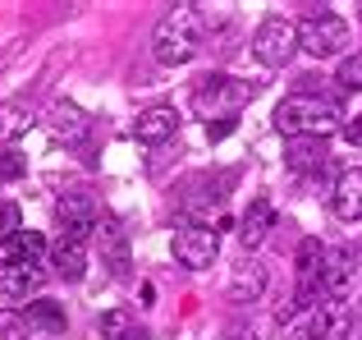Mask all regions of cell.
<instances>
[{"mask_svg":"<svg viewBox=\"0 0 362 340\" xmlns=\"http://www.w3.org/2000/svg\"><path fill=\"white\" fill-rule=\"evenodd\" d=\"M271 225H275V207L266 203V198H252V203H247V212H243V221H239L243 249H257V244L271 234Z\"/></svg>","mask_w":362,"mask_h":340,"instance_id":"cell-16","label":"cell"},{"mask_svg":"<svg viewBox=\"0 0 362 340\" xmlns=\"http://www.w3.org/2000/svg\"><path fill=\"white\" fill-rule=\"evenodd\" d=\"M18 221H23V216H18V203H0V249L18 234Z\"/></svg>","mask_w":362,"mask_h":340,"instance_id":"cell-24","label":"cell"},{"mask_svg":"<svg viewBox=\"0 0 362 340\" xmlns=\"http://www.w3.org/2000/svg\"><path fill=\"white\" fill-rule=\"evenodd\" d=\"M344 88H362V55H349L344 64H339V74H335Z\"/></svg>","mask_w":362,"mask_h":340,"instance_id":"cell-26","label":"cell"},{"mask_svg":"<svg viewBox=\"0 0 362 340\" xmlns=\"http://www.w3.org/2000/svg\"><path fill=\"white\" fill-rule=\"evenodd\" d=\"M55 225H60V239H69V244L92 239L97 225H101V212H97V203H92V193L69 188V193L60 198V207H55Z\"/></svg>","mask_w":362,"mask_h":340,"instance_id":"cell-5","label":"cell"},{"mask_svg":"<svg viewBox=\"0 0 362 340\" xmlns=\"http://www.w3.org/2000/svg\"><path fill=\"white\" fill-rule=\"evenodd\" d=\"M119 340H151V332H142V327H133L129 336H119Z\"/></svg>","mask_w":362,"mask_h":340,"instance_id":"cell-30","label":"cell"},{"mask_svg":"<svg viewBox=\"0 0 362 340\" xmlns=\"http://www.w3.org/2000/svg\"><path fill=\"white\" fill-rule=\"evenodd\" d=\"M330 207L339 221H362V170H344L330 188Z\"/></svg>","mask_w":362,"mask_h":340,"instance_id":"cell-15","label":"cell"},{"mask_svg":"<svg viewBox=\"0 0 362 340\" xmlns=\"http://www.w3.org/2000/svg\"><path fill=\"white\" fill-rule=\"evenodd\" d=\"M349 280H354V249H326V267H321V295H349Z\"/></svg>","mask_w":362,"mask_h":340,"instance_id":"cell-14","label":"cell"},{"mask_svg":"<svg viewBox=\"0 0 362 340\" xmlns=\"http://www.w3.org/2000/svg\"><path fill=\"white\" fill-rule=\"evenodd\" d=\"M202 51V9L197 5H175L151 33V55L160 64H188Z\"/></svg>","mask_w":362,"mask_h":340,"instance_id":"cell-2","label":"cell"},{"mask_svg":"<svg viewBox=\"0 0 362 340\" xmlns=\"http://www.w3.org/2000/svg\"><path fill=\"white\" fill-rule=\"evenodd\" d=\"M358 18H362V9H358Z\"/></svg>","mask_w":362,"mask_h":340,"instance_id":"cell-33","label":"cell"},{"mask_svg":"<svg viewBox=\"0 0 362 340\" xmlns=\"http://www.w3.org/2000/svg\"><path fill=\"white\" fill-rule=\"evenodd\" d=\"M293 267H298V295H293V304L298 308H317L321 299V267H326V249H321V239H303L298 253H293Z\"/></svg>","mask_w":362,"mask_h":340,"instance_id":"cell-8","label":"cell"},{"mask_svg":"<svg viewBox=\"0 0 362 340\" xmlns=\"http://www.w3.org/2000/svg\"><path fill=\"white\" fill-rule=\"evenodd\" d=\"M298 46L308 55H317V60H326V55H339L349 46V23L339 14H308L298 23Z\"/></svg>","mask_w":362,"mask_h":340,"instance_id":"cell-6","label":"cell"},{"mask_svg":"<svg viewBox=\"0 0 362 340\" xmlns=\"http://www.w3.org/2000/svg\"><path fill=\"white\" fill-rule=\"evenodd\" d=\"M344 125V106L335 97H317V92H293L275 106V129L284 138H326Z\"/></svg>","mask_w":362,"mask_h":340,"instance_id":"cell-1","label":"cell"},{"mask_svg":"<svg viewBox=\"0 0 362 340\" xmlns=\"http://www.w3.org/2000/svg\"><path fill=\"white\" fill-rule=\"evenodd\" d=\"M289 340H317V327H312V322H293L289 327Z\"/></svg>","mask_w":362,"mask_h":340,"instance_id":"cell-28","label":"cell"},{"mask_svg":"<svg viewBox=\"0 0 362 340\" xmlns=\"http://www.w3.org/2000/svg\"><path fill=\"white\" fill-rule=\"evenodd\" d=\"M284 162H289V170H298V175L321 170V166H326V138H289Z\"/></svg>","mask_w":362,"mask_h":340,"instance_id":"cell-19","label":"cell"},{"mask_svg":"<svg viewBox=\"0 0 362 340\" xmlns=\"http://www.w3.org/2000/svg\"><path fill=\"white\" fill-rule=\"evenodd\" d=\"M28 170V157L14 152V147H0V179H18Z\"/></svg>","mask_w":362,"mask_h":340,"instance_id":"cell-25","label":"cell"},{"mask_svg":"<svg viewBox=\"0 0 362 340\" xmlns=\"http://www.w3.org/2000/svg\"><path fill=\"white\" fill-rule=\"evenodd\" d=\"M51 267H55V276H64V280H83V271H88V253H83V244L60 239L51 249Z\"/></svg>","mask_w":362,"mask_h":340,"instance_id":"cell-20","label":"cell"},{"mask_svg":"<svg viewBox=\"0 0 362 340\" xmlns=\"http://www.w3.org/2000/svg\"><path fill=\"white\" fill-rule=\"evenodd\" d=\"M28 129H33V115H28L18 101H0V138L5 143H14V138H23Z\"/></svg>","mask_w":362,"mask_h":340,"instance_id":"cell-22","label":"cell"},{"mask_svg":"<svg viewBox=\"0 0 362 340\" xmlns=\"http://www.w3.org/2000/svg\"><path fill=\"white\" fill-rule=\"evenodd\" d=\"M0 253H5V262H23V267H42V262H51V249H46V239L37 230H18Z\"/></svg>","mask_w":362,"mask_h":340,"instance_id":"cell-18","label":"cell"},{"mask_svg":"<svg viewBox=\"0 0 362 340\" xmlns=\"http://www.w3.org/2000/svg\"><path fill=\"white\" fill-rule=\"evenodd\" d=\"M28 327H42V332L60 336L64 332V308L51 304V299H33V304H28Z\"/></svg>","mask_w":362,"mask_h":340,"instance_id":"cell-21","label":"cell"},{"mask_svg":"<svg viewBox=\"0 0 362 340\" xmlns=\"http://www.w3.org/2000/svg\"><path fill=\"white\" fill-rule=\"evenodd\" d=\"M358 322H362V304H358Z\"/></svg>","mask_w":362,"mask_h":340,"instance_id":"cell-32","label":"cell"},{"mask_svg":"<svg viewBox=\"0 0 362 340\" xmlns=\"http://www.w3.org/2000/svg\"><path fill=\"white\" fill-rule=\"evenodd\" d=\"M312 327H317V340H344L354 336V304L339 295H326L312 313Z\"/></svg>","mask_w":362,"mask_h":340,"instance_id":"cell-9","label":"cell"},{"mask_svg":"<svg viewBox=\"0 0 362 340\" xmlns=\"http://www.w3.org/2000/svg\"><path fill=\"white\" fill-rule=\"evenodd\" d=\"M170 249H175V262H184L188 271H202L221 258V234L206 225H184V230H175Z\"/></svg>","mask_w":362,"mask_h":340,"instance_id":"cell-7","label":"cell"},{"mask_svg":"<svg viewBox=\"0 0 362 340\" xmlns=\"http://www.w3.org/2000/svg\"><path fill=\"white\" fill-rule=\"evenodd\" d=\"M42 280H46V271L42 267H23V262H0V299H28V295H37L42 290Z\"/></svg>","mask_w":362,"mask_h":340,"instance_id":"cell-12","label":"cell"},{"mask_svg":"<svg viewBox=\"0 0 362 340\" xmlns=\"http://www.w3.org/2000/svg\"><path fill=\"white\" fill-rule=\"evenodd\" d=\"M252 97H257V83H243V79H225V74H216V79H206L202 88L193 92V106H197V115H206V125H211V115L234 120V110L247 106Z\"/></svg>","mask_w":362,"mask_h":340,"instance_id":"cell-3","label":"cell"},{"mask_svg":"<svg viewBox=\"0 0 362 340\" xmlns=\"http://www.w3.org/2000/svg\"><path fill=\"white\" fill-rule=\"evenodd\" d=\"M344 138L354 147H362V115H354V120H344Z\"/></svg>","mask_w":362,"mask_h":340,"instance_id":"cell-27","label":"cell"},{"mask_svg":"<svg viewBox=\"0 0 362 340\" xmlns=\"http://www.w3.org/2000/svg\"><path fill=\"white\" fill-rule=\"evenodd\" d=\"M293 51H303L298 46V23L284 18V14L266 18V23L252 33V55L266 64V69H284V64L293 60Z\"/></svg>","mask_w":362,"mask_h":340,"instance_id":"cell-4","label":"cell"},{"mask_svg":"<svg viewBox=\"0 0 362 340\" xmlns=\"http://www.w3.org/2000/svg\"><path fill=\"white\" fill-rule=\"evenodd\" d=\"M230 129H234V120H211V125H206V138L216 143V138H225Z\"/></svg>","mask_w":362,"mask_h":340,"instance_id":"cell-29","label":"cell"},{"mask_svg":"<svg viewBox=\"0 0 362 340\" xmlns=\"http://www.w3.org/2000/svg\"><path fill=\"white\" fill-rule=\"evenodd\" d=\"M133 327L138 322H133V313H124V308H110V313L97 317V336L101 340H119V336H129Z\"/></svg>","mask_w":362,"mask_h":340,"instance_id":"cell-23","label":"cell"},{"mask_svg":"<svg viewBox=\"0 0 362 340\" xmlns=\"http://www.w3.org/2000/svg\"><path fill=\"white\" fill-rule=\"evenodd\" d=\"M42 120L64 143H83V138H88V115H83V106H74V101H51Z\"/></svg>","mask_w":362,"mask_h":340,"instance_id":"cell-11","label":"cell"},{"mask_svg":"<svg viewBox=\"0 0 362 340\" xmlns=\"http://www.w3.org/2000/svg\"><path fill=\"white\" fill-rule=\"evenodd\" d=\"M92 239L101 244V262H106L115 276H129V239H124V225L115 216H101V225H97Z\"/></svg>","mask_w":362,"mask_h":340,"instance_id":"cell-10","label":"cell"},{"mask_svg":"<svg viewBox=\"0 0 362 340\" xmlns=\"http://www.w3.org/2000/svg\"><path fill=\"white\" fill-rule=\"evenodd\" d=\"M175 129H179L175 106H147L138 115V125H133V134H138V143L156 147V143H165V138H175Z\"/></svg>","mask_w":362,"mask_h":340,"instance_id":"cell-13","label":"cell"},{"mask_svg":"<svg viewBox=\"0 0 362 340\" xmlns=\"http://www.w3.org/2000/svg\"><path fill=\"white\" fill-rule=\"evenodd\" d=\"M266 295V267L262 262H239L234 267V276H230V299L234 304H252V299H262Z\"/></svg>","mask_w":362,"mask_h":340,"instance_id":"cell-17","label":"cell"},{"mask_svg":"<svg viewBox=\"0 0 362 340\" xmlns=\"http://www.w3.org/2000/svg\"><path fill=\"white\" fill-rule=\"evenodd\" d=\"M354 267H362V234H358V249H354Z\"/></svg>","mask_w":362,"mask_h":340,"instance_id":"cell-31","label":"cell"}]
</instances>
